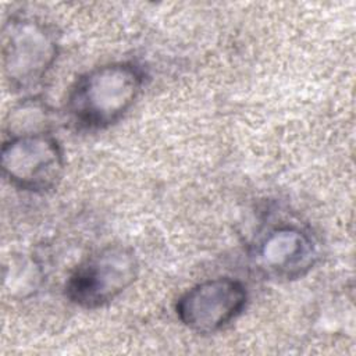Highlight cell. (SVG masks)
I'll return each instance as SVG.
<instances>
[{"label":"cell","mask_w":356,"mask_h":356,"mask_svg":"<svg viewBox=\"0 0 356 356\" xmlns=\"http://www.w3.org/2000/svg\"><path fill=\"white\" fill-rule=\"evenodd\" d=\"M146 75L134 61H115L82 74L67 95V113L83 129L97 131L118 122L136 103Z\"/></svg>","instance_id":"6da1fadb"},{"label":"cell","mask_w":356,"mask_h":356,"mask_svg":"<svg viewBox=\"0 0 356 356\" xmlns=\"http://www.w3.org/2000/svg\"><path fill=\"white\" fill-rule=\"evenodd\" d=\"M58 42L43 21L11 15L3 26V71L11 89L28 92L38 88L53 68Z\"/></svg>","instance_id":"7a4b0ae2"},{"label":"cell","mask_w":356,"mask_h":356,"mask_svg":"<svg viewBox=\"0 0 356 356\" xmlns=\"http://www.w3.org/2000/svg\"><path fill=\"white\" fill-rule=\"evenodd\" d=\"M139 273L132 249L107 245L83 259L65 282V295L82 309H99L128 289Z\"/></svg>","instance_id":"3957f363"},{"label":"cell","mask_w":356,"mask_h":356,"mask_svg":"<svg viewBox=\"0 0 356 356\" xmlns=\"http://www.w3.org/2000/svg\"><path fill=\"white\" fill-rule=\"evenodd\" d=\"M0 165L17 189L44 193L54 189L65 168L60 142L42 131L13 134L1 146Z\"/></svg>","instance_id":"277c9868"},{"label":"cell","mask_w":356,"mask_h":356,"mask_svg":"<svg viewBox=\"0 0 356 356\" xmlns=\"http://www.w3.org/2000/svg\"><path fill=\"white\" fill-rule=\"evenodd\" d=\"M246 302L248 291L243 282L231 277H217L185 291L177 300L175 313L188 330L209 335L236 320Z\"/></svg>","instance_id":"5b68a950"},{"label":"cell","mask_w":356,"mask_h":356,"mask_svg":"<svg viewBox=\"0 0 356 356\" xmlns=\"http://www.w3.org/2000/svg\"><path fill=\"white\" fill-rule=\"evenodd\" d=\"M250 260L267 278L295 280L314 267L318 249L309 231L293 224H281L270 228L254 242Z\"/></svg>","instance_id":"8992f818"}]
</instances>
